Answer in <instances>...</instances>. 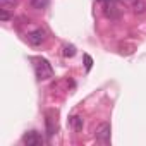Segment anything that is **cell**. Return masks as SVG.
I'll return each mask as SVG.
<instances>
[{"label":"cell","mask_w":146,"mask_h":146,"mask_svg":"<svg viewBox=\"0 0 146 146\" xmlns=\"http://www.w3.org/2000/svg\"><path fill=\"white\" fill-rule=\"evenodd\" d=\"M33 62H35V74H36V78L40 81H46V79H50L53 76V69L48 64V60H45V58H35Z\"/></svg>","instance_id":"obj_1"},{"label":"cell","mask_w":146,"mask_h":146,"mask_svg":"<svg viewBox=\"0 0 146 146\" xmlns=\"http://www.w3.org/2000/svg\"><path fill=\"white\" fill-rule=\"evenodd\" d=\"M110 134H112V125L108 122H102L95 131V137L102 144H110Z\"/></svg>","instance_id":"obj_2"},{"label":"cell","mask_w":146,"mask_h":146,"mask_svg":"<svg viewBox=\"0 0 146 146\" xmlns=\"http://www.w3.org/2000/svg\"><path fill=\"white\" fill-rule=\"evenodd\" d=\"M26 38H28V41H29L33 46H40V45H43L45 40H46V31H45L43 28H36V29L29 31V33L26 35Z\"/></svg>","instance_id":"obj_3"},{"label":"cell","mask_w":146,"mask_h":146,"mask_svg":"<svg viewBox=\"0 0 146 146\" xmlns=\"http://www.w3.org/2000/svg\"><path fill=\"white\" fill-rule=\"evenodd\" d=\"M23 143H24L26 146H40V144H43V137L40 136V132L29 131V132H26V134L23 136Z\"/></svg>","instance_id":"obj_4"},{"label":"cell","mask_w":146,"mask_h":146,"mask_svg":"<svg viewBox=\"0 0 146 146\" xmlns=\"http://www.w3.org/2000/svg\"><path fill=\"white\" fill-rule=\"evenodd\" d=\"M69 124H70V127H72V131H74V132H81L83 127H84V120H83L81 115H72L69 119Z\"/></svg>","instance_id":"obj_5"},{"label":"cell","mask_w":146,"mask_h":146,"mask_svg":"<svg viewBox=\"0 0 146 146\" xmlns=\"http://www.w3.org/2000/svg\"><path fill=\"white\" fill-rule=\"evenodd\" d=\"M45 122H46V134H48V136H53V132H55V127H57V125L53 124V122H55V119L52 117V112H46V120H45Z\"/></svg>","instance_id":"obj_6"},{"label":"cell","mask_w":146,"mask_h":146,"mask_svg":"<svg viewBox=\"0 0 146 146\" xmlns=\"http://www.w3.org/2000/svg\"><path fill=\"white\" fill-rule=\"evenodd\" d=\"M132 11H134V14H144L146 12V2L144 0H134L132 2Z\"/></svg>","instance_id":"obj_7"},{"label":"cell","mask_w":146,"mask_h":146,"mask_svg":"<svg viewBox=\"0 0 146 146\" xmlns=\"http://www.w3.org/2000/svg\"><path fill=\"white\" fill-rule=\"evenodd\" d=\"M48 4H50V0H31V7L36 9V11H43V9H46Z\"/></svg>","instance_id":"obj_8"},{"label":"cell","mask_w":146,"mask_h":146,"mask_svg":"<svg viewBox=\"0 0 146 146\" xmlns=\"http://www.w3.org/2000/svg\"><path fill=\"white\" fill-rule=\"evenodd\" d=\"M17 5V0H0V7L2 9H14Z\"/></svg>","instance_id":"obj_9"},{"label":"cell","mask_w":146,"mask_h":146,"mask_svg":"<svg viewBox=\"0 0 146 146\" xmlns=\"http://www.w3.org/2000/svg\"><path fill=\"white\" fill-rule=\"evenodd\" d=\"M74 55H76L74 45H64V57H74Z\"/></svg>","instance_id":"obj_10"},{"label":"cell","mask_w":146,"mask_h":146,"mask_svg":"<svg viewBox=\"0 0 146 146\" xmlns=\"http://www.w3.org/2000/svg\"><path fill=\"white\" fill-rule=\"evenodd\" d=\"M0 19H2L4 23L11 19V14H9V9H0Z\"/></svg>","instance_id":"obj_11"},{"label":"cell","mask_w":146,"mask_h":146,"mask_svg":"<svg viewBox=\"0 0 146 146\" xmlns=\"http://www.w3.org/2000/svg\"><path fill=\"white\" fill-rule=\"evenodd\" d=\"M84 65H86V70H90V69L93 67V58H91L88 53L84 55Z\"/></svg>","instance_id":"obj_12"},{"label":"cell","mask_w":146,"mask_h":146,"mask_svg":"<svg viewBox=\"0 0 146 146\" xmlns=\"http://www.w3.org/2000/svg\"><path fill=\"white\" fill-rule=\"evenodd\" d=\"M122 2H125V4H132L134 0H122Z\"/></svg>","instance_id":"obj_13"},{"label":"cell","mask_w":146,"mask_h":146,"mask_svg":"<svg viewBox=\"0 0 146 146\" xmlns=\"http://www.w3.org/2000/svg\"><path fill=\"white\" fill-rule=\"evenodd\" d=\"M98 2H105V0H98Z\"/></svg>","instance_id":"obj_14"}]
</instances>
